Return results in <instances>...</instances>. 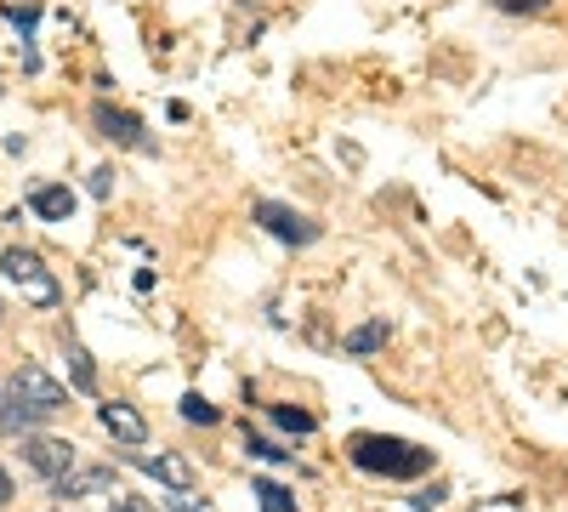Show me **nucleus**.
<instances>
[{"label": "nucleus", "instance_id": "obj_12", "mask_svg": "<svg viewBox=\"0 0 568 512\" xmlns=\"http://www.w3.org/2000/svg\"><path fill=\"white\" fill-rule=\"evenodd\" d=\"M63 348H69V370H74V388H80V393H98V370H91V353H85V348H80V342H74L69 331H63Z\"/></svg>", "mask_w": 568, "mask_h": 512}, {"label": "nucleus", "instance_id": "obj_19", "mask_svg": "<svg viewBox=\"0 0 568 512\" xmlns=\"http://www.w3.org/2000/svg\"><path fill=\"white\" fill-rule=\"evenodd\" d=\"M109 189H114V171H91V194H98V200H103Z\"/></svg>", "mask_w": 568, "mask_h": 512}, {"label": "nucleus", "instance_id": "obj_13", "mask_svg": "<svg viewBox=\"0 0 568 512\" xmlns=\"http://www.w3.org/2000/svg\"><path fill=\"white\" fill-rule=\"evenodd\" d=\"M273 422H278L284 433H313V428H318L313 415H307V410H296V404H273Z\"/></svg>", "mask_w": 568, "mask_h": 512}, {"label": "nucleus", "instance_id": "obj_9", "mask_svg": "<svg viewBox=\"0 0 568 512\" xmlns=\"http://www.w3.org/2000/svg\"><path fill=\"white\" fill-rule=\"evenodd\" d=\"M29 205H34V217H45V222H69V217H74V194H69V189H58V182L34 189V194H29Z\"/></svg>", "mask_w": 568, "mask_h": 512}, {"label": "nucleus", "instance_id": "obj_14", "mask_svg": "<svg viewBox=\"0 0 568 512\" xmlns=\"http://www.w3.org/2000/svg\"><path fill=\"white\" fill-rule=\"evenodd\" d=\"M182 415H187L194 428H216V422H222V415H216V404H205L200 393H187V399H182Z\"/></svg>", "mask_w": 568, "mask_h": 512}, {"label": "nucleus", "instance_id": "obj_16", "mask_svg": "<svg viewBox=\"0 0 568 512\" xmlns=\"http://www.w3.org/2000/svg\"><path fill=\"white\" fill-rule=\"evenodd\" d=\"M245 450L251 455H262V461H291V450H278L273 439H262V433H245Z\"/></svg>", "mask_w": 568, "mask_h": 512}, {"label": "nucleus", "instance_id": "obj_7", "mask_svg": "<svg viewBox=\"0 0 568 512\" xmlns=\"http://www.w3.org/2000/svg\"><path fill=\"white\" fill-rule=\"evenodd\" d=\"M98 422H103L120 444H131V450H136V444H149V422H142L131 404H120V399H109V404L98 410Z\"/></svg>", "mask_w": 568, "mask_h": 512}, {"label": "nucleus", "instance_id": "obj_8", "mask_svg": "<svg viewBox=\"0 0 568 512\" xmlns=\"http://www.w3.org/2000/svg\"><path fill=\"white\" fill-rule=\"evenodd\" d=\"M136 468L149 479H160L165 490H194V468L182 455H136Z\"/></svg>", "mask_w": 568, "mask_h": 512}, {"label": "nucleus", "instance_id": "obj_17", "mask_svg": "<svg viewBox=\"0 0 568 512\" xmlns=\"http://www.w3.org/2000/svg\"><path fill=\"white\" fill-rule=\"evenodd\" d=\"M495 7H500V12H546L551 0H495Z\"/></svg>", "mask_w": 568, "mask_h": 512}, {"label": "nucleus", "instance_id": "obj_4", "mask_svg": "<svg viewBox=\"0 0 568 512\" xmlns=\"http://www.w3.org/2000/svg\"><path fill=\"white\" fill-rule=\"evenodd\" d=\"M12 404H23V410H34V415H58L63 404H69V393L45 377L40 364H18V377H12V393H7Z\"/></svg>", "mask_w": 568, "mask_h": 512}, {"label": "nucleus", "instance_id": "obj_20", "mask_svg": "<svg viewBox=\"0 0 568 512\" xmlns=\"http://www.w3.org/2000/svg\"><path fill=\"white\" fill-rule=\"evenodd\" d=\"M7 501H12V473L0 468V506H7Z\"/></svg>", "mask_w": 568, "mask_h": 512}, {"label": "nucleus", "instance_id": "obj_15", "mask_svg": "<svg viewBox=\"0 0 568 512\" xmlns=\"http://www.w3.org/2000/svg\"><path fill=\"white\" fill-rule=\"evenodd\" d=\"M165 506H171V512H216V506H211L205 495H194V490H171Z\"/></svg>", "mask_w": 568, "mask_h": 512}, {"label": "nucleus", "instance_id": "obj_18", "mask_svg": "<svg viewBox=\"0 0 568 512\" xmlns=\"http://www.w3.org/2000/svg\"><path fill=\"white\" fill-rule=\"evenodd\" d=\"M109 512H154V506L142 501V495H114V501H109Z\"/></svg>", "mask_w": 568, "mask_h": 512}, {"label": "nucleus", "instance_id": "obj_10", "mask_svg": "<svg viewBox=\"0 0 568 512\" xmlns=\"http://www.w3.org/2000/svg\"><path fill=\"white\" fill-rule=\"evenodd\" d=\"M109 484H114L109 468H80V473L69 468V473L58 479V495H63V501H69V495H98V490H109Z\"/></svg>", "mask_w": 568, "mask_h": 512}, {"label": "nucleus", "instance_id": "obj_5", "mask_svg": "<svg viewBox=\"0 0 568 512\" xmlns=\"http://www.w3.org/2000/svg\"><path fill=\"white\" fill-rule=\"evenodd\" d=\"M23 461H29L40 479L58 484V479L74 468V444H69V439H40V433H29V439H23Z\"/></svg>", "mask_w": 568, "mask_h": 512}, {"label": "nucleus", "instance_id": "obj_2", "mask_svg": "<svg viewBox=\"0 0 568 512\" xmlns=\"http://www.w3.org/2000/svg\"><path fill=\"white\" fill-rule=\"evenodd\" d=\"M0 273L12 279V285L34 302V308H58V297H63V285H58V273L45 268L34 251H23V245H7L0 251Z\"/></svg>", "mask_w": 568, "mask_h": 512}, {"label": "nucleus", "instance_id": "obj_3", "mask_svg": "<svg viewBox=\"0 0 568 512\" xmlns=\"http://www.w3.org/2000/svg\"><path fill=\"white\" fill-rule=\"evenodd\" d=\"M273 240H284V245H318V234L324 228L307 217V211H296V205H284V200H256V211H251Z\"/></svg>", "mask_w": 568, "mask_h": 512}, {"label": "nucleus", "instance_id": "obj_21", "mask_svg": "<svg viewBox=\"0 0 568 512\" xmlns=\"http://www.w3.org/2000/svg\"><path fill=\"white\" fill-rule=\"evenodd\" d=\"M0 324H7V308H0Z\"/></svg>", "mask_w": 568, "mask_h": 512}, {"label": "nucleus", "instance_id": "obj_11", "mask_svg": "<svg viewBox=\"0 0 568 512\" xmlns=\"http://www.w3.org/2000/svg\"><path fill=\"white\" fill-rule=\"evenodd\" d=\"M387 337H393V331H387V319H369V324H358V331H347L342 348H347L353 359H369V353H382V348H387Z\"/></svg>", "mask_w": 568, "mask_h": 512}, {"label": "nucleus", "instance_id": "obj_6", "mask_svg": "<svg viewBox=\"0 0 568 512\" xmlns=\"http://www.w3.org/2000/svg\"><path fill=\"white\" fill-rule=\"evenodd\" d=\"M91 120H98V131H103V137H114V143H125V149H142V154L154 149L149 137H142V120H136V114H125V109H114V103H98V109H91Z\"/></svg>", "mask_w": 568, "mask_h": 512}, {"label": "nucleus", "instance_id": "obj_1", "mask_svg": "<svg viewBox=\"0 0 568 512\" xmlns=\"http://www.w3.org/2000/svg\"><path fill=\"white\" fill-rule=\"evenodd\" d=\"M353 461L364 473H382V479H420L433 468V455L409 439H382V433H358L353 439Z\"/></svg>", "mask_w": 568, "mask_h": 512}]
</instances>
